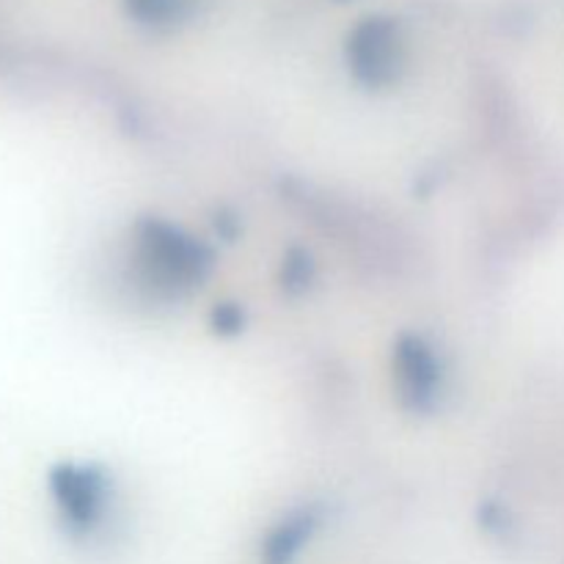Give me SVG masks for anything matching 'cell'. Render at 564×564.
<instances>
[{"instance_id": "6da1fadb", "label": "cell", "mask_w": 564, "mask_h": 564, "mask_svg": "<svg viewBox=\"0 0 564 564\" xmlns=\"http://www.w3.org/2000/svg\"><path fill=\"white\" fill-rule=\"evenodd\" d=\"M352 55H356V66L369 80L389 77L397 66V42L391 28L380 25V22H367L358 31L356 44H352Z\"/></svg>"}, {"instance_id": "7a4b0ae2", "label": "cell", "mask_w": 564, "mask_h": 564, "mask_svg": "<svg viewBox=\"0 0 564 564\" xmlns=\"http://www.w3.org/2000/svg\"><path fill=\"white\" fill-rule=\"evenodd\" d=\"M55 499L66 518L75 523H88L94 518V510L99 505V490L88 474L75 471V468H61L53 477Z\"/></svg>"}]
</instances>
